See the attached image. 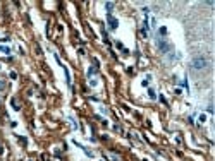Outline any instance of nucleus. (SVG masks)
Segmentation results:
<instances>
[{"mask_svg":"<svg viewBox=\"0 0 215 161\" xmlns=\"http://www.w3.org/2000/svg\"><path fill=\"white\" fill-rule=\"evenodd\" d=\"M193 65H195V69H205L206 60H205L203 57H196L195 60H193Z\"/></svg>","mask_w":215,"mask_h":161,"instance_id":"f257e3e1","label":"nucleus"},{"mask_svg":"<svg viewBox=\"0 0 215 161\" xmlns=\"http://www.w3.org/2000/svg\"><path fill=\"white\" fill-rule=\"evenodd\" d=\"M107 21H109V26H110V29H117V26H119V21L112 16V14H109L107 16Z\"/></svg>","mask_w":215,"mask_h":161,"instance_id":"f03ea898","label":"nucleus"},{"mask_svg":"<svg viewBox=\"0 0 215 161\" xmlns=\"http://www.w3.org/2000/svg\"><path fill=\"white\" fill-rule=\"evenodd\" d=\"M158 46H160V52H162V53L170 52V45H169L165 40H160V41H158Z\"/></svg>","mask_w":215,"mask_h":161,"instance_id":"7ed1b4c3","label":"nucleus"},{"mask_svg":"<svg viewBox=\"0 0 215 161\" xmlns=\"http://www.w3.org/2000/svg\"><path fill=\"white\" fill-rule=\"evenodd\" d=\"M0 53L9 55V53H10V48H9V46H2V45H0Z\"/></svg>","mask_w":215,"mask_h":161,"instance_id":"20e7f679","label":"nucleus"},{"mask_svg":"<svg viewBox=\"0 0 215 161\" xmlns=\"http://www.w3.org/2000/svg\"><path fill=\"white\" fill-rule=\"evenodd\" d=\"M105 9L109 10V14H110V12H112V9H114V2H107V4H105Z\"/></svg>","mask_w":215,"mask_h":161,"instance_id":"39448f33","label":"nucleus"},{"mask_svg":"<svg viewBox=\"0 0 215 161\" xmlns=\"http://www.w3.org/2000/svg\"><path fill=\"white\" fill-rule=\"evenodd\" d=\"M148 93H150V98H152V99H155V98H157V94H155V91H153V89H150Z\"/></svg>","mask_w":215,"mask_h":161,"instance_id":"423d86ee","label":"nucleus"}]
</instances>
